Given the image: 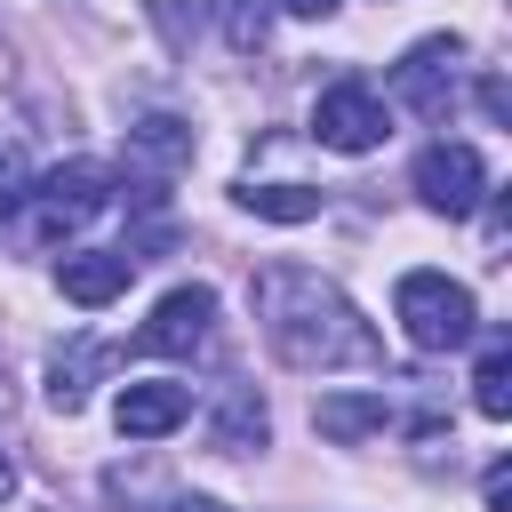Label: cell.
Masks as SVG:
<instances>
[{
    "label": "cell",
    "instance_id": "3957f363",
    "mask_svg": "<svg viewBox=\"0 0 512 512\" xmlns=\"http://www.w3.org/2000/svg\"><path fill=\"white\" fill-rule=\"evenodd\" d=\"M96 208H104V168H88V160H72V168H48V176L24 192L32 240H64V232H80Z\"/></svg>",
    "mask_w": 512,
    "mask_h": 512
},
{
    "label": "cell",
    "instance_id": "d6986e66",
    "mask_svg": "<svg viewBox=\"0 0 512 512\" xmlns=\"http://www.w3.org/2000/svg\"><path fill=\"white\" fill-rule=\"evenodd\" d=\"M280 8H288V16H328L336 0H280Z\"/></svg>",
    "mask_w": 512,
    "mask_h": 512
},
{
    "label": "cell",
    "instance_id": "8992f818",
    "mask_svg": "<svg viewBox=\"0 0 512 512\" xmlns=\"http://www.w3.org/2000/svg\"><path fill=\"white\" fill-rule=\"evenodd\" d=\"M456 64H464V40H416L400 64H392V96L424 120H448L456 104Z\"/></svg>",
    "mask_w": 512,
    "mask_h": 512
},
{
    "label": "cell",
    "instance_id": "52a82bcc",
    "mask_svg": "<svg viewBox=\"0 0 512 512\" xmlns=\"http://www.w3.org/2000/svg\"><path fill=\"white\" fill-rule=\"evenodd\" d=\"M216 328V296L208 288H168L152 304V320L136 328V352H200Z\"/></svg>",
    "mask_w": 512,
    "mask_h": 512
},
{
    "label": "cell",
    "instance_id": "e0dca14e",
    "mask_svg": "<svg viewBox=\"0 0 512 512\" xmlns=\"http://www.w3.org/2000/svg\"><path fill=\"white\" fill-rule=\"evenodd\" d=\"M480 496H488V512H512V464H488Z\"/></svg>",
    "mask_w": 512,
    "mask_h": 512
},
{
    "label": "cell",
    "instance_id": "9a60e30c",
    "mask_svg": "<svg viewBox=\"0 0 512 512\" xmlns=\"http://www.w3.org/2000/svg\"><path fill=\"white\" fill-rule=\"evenodd\" d=\"M256 216H272V224H312L320 216V192H304V184H248L240 192Z\"/></svg>",
    "mask_w": 512,
    "mask_h": 512
},
{
    "label": "cell",
    "instance_id": "277c9868",
    "mask_svg": "<svg viewBox=\"0 0 512 512\" xmlns=\"http://www.w3.org/2000/svg\"><path fill=\"white\" fill-rule=\"evenodd\" d=\"M480 192H488V160L472 152V144H424L416 152V200L432 208V216H472L480 208Z\"/></svg>",
    "mask_w": 512,
    "mask_h": 512
},
{
    "label": "cell",
    "instance_id": "5b68a950",
    "mask_svg": "<svg viewBox=\"0 0 512 512\" xmlns=\"http://www.w3.org/2000/svg\"><path fill=\"white\" fill-rule=\"evenodd\" d=\"M312 136L328 144V152H376L392 128H384V96L368 88V80H336V88H320V104H312Z\"/></svg>",
    "mask_w": 512,
    "mask_h": 512
},
{
    "label": "cell",
    "instance_id": "8fae6325",
    "mask_svg": "<svg viewBox=\"0 0 512 512\" xmlns=\"http://www.w3.org/2000/svg\"><path fill=\"white\" fill-rule=\"evenodd\" d=\"M104 360H112L104 344H72V352H56V368H48V400H56L64 416H80V408H88V376H96Z\"/></svg>",
    "mask_w": 512,
    "mask_h": 512
},
{
    "label": "cell",
    "instance_id": "ac0fdd59",
    "mask_svg": "<svg viewBox=\"0 0 512 512\" xmlns=\"http://www.w3.org/2000/svg\"><path fill=\"white\" fill-rule=\"evenodd\" d=\"M24 192H32V184H24V168H16V160H0V216H16V208H24Z\"/></svg>",
    "mask_w": 512,
    "mask_h": 512
},
{
    "label": "cell",
    "instance_id": "9c48e42d",
    "mask_svg": "<svg viewBox=\"0 0 512 512\" xmlns=\"http://www.w3.org/2000/svg\"><path fill=\"white\" fill-rule=\"evenodd\" d=\"M112 416H120V432H128V440H160V432H176V424L192 416V392L152 376V384H128V392L112 400Z\"/></svg>",
    "mask_w": 512,
    "mask_h": 512
},
{
    "label": "cell",
    "instance_id": "6da1fadb",
    "mask_svg": "<svg viewBox=\"0 0 512 512\" xmlns=\"http://www.w3.org/2000/svg\"><path fill=\"white\" fill-rule=\"evenodd\" d=\"M256 320H264V336L288 368H368L376 360V328L344 304L336 280H320L304 264L256 272Z\"/></svg>",
    "mask_w": 512,
    "mask_h": 512
},
{
    "label": "cell",
    "instance_id": "7a4b0ae2",
    "mask_svg": "<svg viewBox=\"0 0 512 512\" xmlns=\"http://www.w3.org/2000/svg\"><path fill=\"white\" fill-rule=\"evenodd\" d=\"M392 320H400V336H408L416 352H456V344H472L480 304H472V288L448 280V272H400Z\"/></svg>",
    "mask_w": 512,
    "mask_h": 512
},
{
    "label": "cell",
    "instance_id": "30bf717a",
    "mask_svg": "<svg viewBox=\"0 0 512 512\" xmlns=\"http://www.w3.org/2000/svg\"><path fill=\"white\" fill-rule=\"evenodd\" d=\"M312 424H320V440H368V432L392 424V408L368 400V392H328V400L312 408Z\"/></svg>",
    "mask_w": 512,
    "mask_h": 512
},
{
    "label": "cell",
    "instance_id": "4fadbf2b",
    "mask_svg": "<svg viewBox=\"0 0 512 512\" xmlns=\"http://www.w3.org/2000/svg\"><path fill=\"white\" fill-rule=\"evenodd\" d=\"M216 448H224V456H240V448H264V400H256V392H224Z\"/></svg>",
    "mask_w": 512,
    "mask_h": 512
},
{
    "label": "cell",
    "instance_id": "ba28073f",
    "mask_svg": "<svg viewBox=\"0 0 512 512\" xmlns=\"http://www.w3.org/2000/svg\"><path fill=\"white\" fill-rule=\"evenodd\" d=\"M128 280H136V256H128V248H72V256L56 264V288H64L72 304H88V312L112 304Z\"/></svg>",
    "mask_w": 512,
    "mask_h": 512
},
{
    "label": "cell",
    "instance_id": "ffe728a7",
    "mask_svg": "<svg viewBox=\"0 0 512 512\" xmlns=\"http://www.w3.org/2000/svg\"><path fill=\"white\" fill-rule=\"evenodd\" d=\"M176 512H232V504H216V496H184Z\"/></svg>",
    "mask_w": 512,
    "mask_h": 512
},
{
    "label": "cell",
    "instance_id": "2e32d148",
    "mask_svg": "<svg viewBox=\"0 0 512 512\" xmlns=\"http://www.w3.org/2000/svg\"><path fill=\"white\" fill-rule=\"evenodd\" d=\"M128 144H136L152 168H184V160H192V128H184V120H144Z\"/></svg>",
    "mask_w": 512,
    "mask_h": 512
},
{
    "label": "cell",
    "instance_id": "5bb4252c",
    "mask_svg": "<svg viewBox=\"0 0 512 512\" xmlns=\"http://www.w3.org/2000/svg\"><path fill=\"white\" fill-rule=\"evenodd\" d=\"M208 8H216V32H224L240 56H256V48L272 40V8H264V0H208Z\"/></svg>",
    "mask_w": 512,
    "mask_h": 512
},
{
    "label": "cell",
    "instance_id": "7c38bea8",
    "mask_svg": "<svg viewBox=\"0 0 512 512\" xmlns=\"http://www.w3.org/2000/svg\"><path fill=\"white\" fill-rule=\"evenodd\" d=\"M472 400H480V416H512V352H504V336H488V352H480V376H472Z\"/></svg>",
    "mask_w": 512,
    "mask_h": 512
},
{
    "label": "cell",
    "instance_id": "44dd1931",
    "mask_svg": "<svg viewBox=\"0 0 512 512\" xmlns=\"http://www.w3.org/2000/svg\"><path fill=\"white\" fill-rule=\"evenodd\" d=\"M8 496H16V464L0 456V504H8Z\"/></svg>",
    "mask_w": 512,
    "mask_h": 512
}]
</instances>
